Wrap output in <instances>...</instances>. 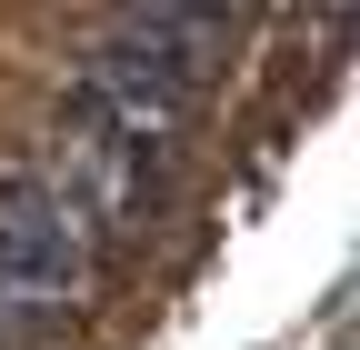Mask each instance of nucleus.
<instances>
[{"label": "nucleus", "mask_w": 360, "mask_h": 350, "mask_svg": "<svg viewBox=\"0 0 360 350\" xmlns=\"http://www.w3.org/2000/svg\"><path fill=\"white\" fill-rule=\"evenodd\" d=\"M220 40H231V20H210V11H130L110 40L80 51V80L60 91V130L170 141L191 120V101H200Z\"/></svg>", "instance_id": "f257e3e1"}, {"label": "nucleus", "mask_w": 360, "mask_h": 350, "mask_svg": "<svg viewBox=\"0 0 360 350\" xmlns=\"http://www.w3.org/2000/svg\"><path fill=\"white\" fill-rule=\"evenodd\" d=\"M90 210L51 160H11L0 170V290L30 311H70V290L90 280Z\"/></svg>", "instance_id": "f03ea898"}]
</instances>
